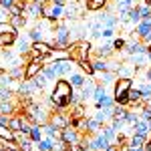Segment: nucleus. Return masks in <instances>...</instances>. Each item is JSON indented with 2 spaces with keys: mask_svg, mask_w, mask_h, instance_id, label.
<instances>
[{
  "mask_svg": "<svg viewBox=\"0 0 151 151\" xmlns=\"http://www.w3.org/2000/svg\"><path fill=\"white\" fill-rule=\"evenodd\" d=\"M73 93H75L73 85L67 81V77H63L52 85V91L48 93V103L57 111H67L73 105Z\"/></svg>",
  "mask_w": 151,
  "mask_h": 151,
  "instance_id": "f257e3e1",
  "label": "nucleus"
},
{
  "mask_svg": "<svg viewBox=\"0 0 151 151\" xmlns=\"http://www.w3.org/2000/svg\"><path fill=\"white\" fill-rule=\"evenodd\" d=\"M24 117L32 123V125H47L50 119V103L48 101H30V103L22 105Z\"/></svg>",
  "mask_w": 151,
  "mask_h": 151,
  "instance_id": "f03ea898",
  "label": "nucleus"
},
{
  "mask_svg": "<svg viewBox=\"0 0 151 151\" xmlns=\"http://www.w3.org/2000/svg\"><path fill=\"white\" fill-rule=\"evenodd\" d=\"M73 42V32H70V22L69 20H58L55 24V47L57 48H69Z\"/></svg>",
  "mask_w": 151,
  "mask_h": 151,
  "instance_id": "7ed1b4c3",
  "label": "nucleus"
},
{
  "mask_svg": "<svg viewBox=\"0 0 151 151\" xmlns=\"http://www.w3.org/2000/svg\"><path fill=\"white\" fill-rule=\"evenodd\" d=\"M131 87H133V79H117V83L113 85V99H115V105L127 107Z\"/></svg>",
  "mask_w": 151,
  "mask_h": 151,
  "instance_id": "20e7f679",
  "label": "nucleus"
},
{
  "mask_svg": "<svg viewBox=\"0 0 151 151\" xmlns=\"http://www.w3.org/2000/svg\"><path fill=\"white\" fill-rule=\"evenodd\" d=\"M69 55L73 60H87V58L91 57V52H93V42L91 40H73L69 45Z\"/></svg>",
  "mask_w": 151,
  "mask_h": 151,
  "instance_id": "39448f33",
  "label": "nucleus"
},
{
  "mask_svg": "<svg viewBox=\"0 0 151 151\" xmlns=\"http://www.w3.org/2000/svg\"><path fill=\"white\" fill-rule=\"evenodd\" d=\"M30 47H32V40L28 38V32H18L16 35V40H14V50L18 57H28L30 55Z\"/></svg>",
  "mask_w": 151,
  "mask_h": 151,
  "instance_id": "423d86ee",
  "label": "nucleus"
},
{
  "mask_svg": "<svg viewBox=\"0 0 151 151\" xmlns=\"http://www.w3.org/2000/svg\"><path fill=\"white\" fill-rule=\"evenodd\" d=\"M24 14H26L28 20H40V18H45V4L35 2V0H28L24 4Z\"/></svg>",
  "mask_w": 151,
  "mask_h": 151,
  "instance_id": "0eeeda50",
  "label": "nucleus"
},
{
  "mask_svg": "<svg viewBox=\"0 0 151 151\" xmlns=\"http://www.w3.org/2000/svg\"><path fill=\"white\" fill-rule=\"evenodd\" d=\"M97 20L103 24V28H117L119 26V18H117L115 10H109V8H105V10H101L99 14H97Z\"/></svg>",
  "mask_w": 151,
  "mask_h": 151,
  "instance_id": "6e6552de",
  "label": "nucleus"
},
{
  "mask_svg": "<svg viewBox=\"0 0 151 151\" xmlns=\"http://www.w3.org/2000/svg\"><path fill=\"white\" fill-rule=\"evenodd\" d=\"M50 65L55 67V70L58 73V77L63 79V77H69L70 73L75 70L77 60H73V58H63V60H55V63H50Z\"/></svg>",
  "mask_w": 151,
  "mask_h": 151,
  "instance_id": "1a4fd4ad",
  "label": "nucleus"
},
{
  "mask_svg": "<svg viewBox=\"0 0 151 151\" xmlns=\"http://www.w3.org/2000/svg\"><path fill=\"white\" fill-rule=\"evenodd\" d=\"M42 69H45V65L40 58H28V63L24 65V81H32Z\"/></svg>",
  "mask_w": 151,
  "mask_h": 151,
  "instance_id": "9d476101",
  "label": "nucleus"
},
{
  "mask_svg": "<svg viewBox=\"0 0 151 151\" xmlns=\"http://www.w3.org/2000/svg\"><path fill=\"white\" fill-rule=\"evenodd\" d=\"M60 139L65 141L67 145H77V143H81L83 133L79 131V129H75L73 125H69V127L60 129Z\"/></svg>",
  "mask_w": 151,
  "mask_h": 151,
  "instance_id": "9b49d317",
  "label": "nucleus"
},
{
  "mask_svg": "<svg viewBox=\"0 0 151 151\" xmlns=\"http://www.w3.org/2000/svg\"><path fill=\"white\" fill-rule=\"evenodd\" d=\"M52 48H55V47H52L50 42H47V40H38V42H32L28 58H40V57H45V55H48Z\"/></svg>",
  "mask_w": 151,
  "mask_h": 151,
  "instance_id": "f8f14e48",
  "label": "nucleus"
},
{
  "mask_svg": "<svg viewBox=\"0 0 151 151\" xmlns=\"http://www.w3.org/2000/svg\"><path fill=\"white\" fill-rule=\"evenodd\" d=\"M89 135V133H87ZM89 141H91V149L93 151H107V147L111 145V141L105 137L101 131H97L93 135H89Z\"/></svg>",
  "mask_w": 151,
  "mask_h": 151,
  "instance_id": "ddd939ff",
  "label": "nucleus"
},
{
  "mask_svg": "<svg viewBox=\"0 0 151 151\" xmlns=\"http://www.w3.org/2000/svg\"><path fill=\"white\" fill-rule=\"evenodd\" d=\"M93 50H95V57H97V58H111L113 55H115V48H113V40L101 42V45L93 47Z\"/></svg>",
  "mask_w": 151,
  "mask_h": 151,
  "instance_id": "4468645a",
  "label": "nucleus"
},
{
  "mask_svg": "<svg viewBox=\"0 0 151 151\" xmlns=\"http://www.w3.org/2000/svg\"><path fill=\"white\" fill-rule=\"evenodd\" d=\"M135 75H137L135 65H131L129 60H121V65H119V69H117V77H119V79H133Z\"/></svg>",
  "mask_w": 151,
  "mask_h": 151,
  "instance_id": "2eb2a0df",
  "label": "nucleus"
},
{
  "mask_svg": "<svg viewBox=\"0 0 151 151\" xmlns=\"http://www.w3.org/2000/svg\"><path fill=\"white\" fill-rule=\"evenodd\" d=\"M87 75L83 73V70H73L69 77H67V81L73 85V89H77V91H81L83 87H85V83H87Z\"/></svg>",
  "mask_w": 151,
  "mask_h": 151,
  "instance_id": "dca6fc26",
  "label": "nucleus"
},
{
  "mask_svg": "<svg viewBox=\"0 0 151 151\" xmlns=\"http://www.w3.org/2000/svg\"><path fill=\"white\" fill-rule=\"evenodd\" d=\"M48 123H52L55 127L58 129H65V127H69L70 125V119L63 111H58V113H50V119H48Z\"/></svg>",
  "mask_w": 151,
  "mask_h": 151,
  "instance_id": "f3484780",
  "label": "nucleus"
},
{
  "mask_svg": "<svg viewBox=\"0 0 151 151\" xmlns=\"http://www.w3.org/2000/svg\"><path fill=\"white\" fill-rule=\"evenodd\" d=\"M95 87H97V83L89 77L87 83H85V87L81 89V99L83 103H89V101H93V95H95Z\"/></svg>",
  "mask_w": 151,
  "mask_h": 151,
  "instance_id": "a211bd4d",
  "label": "nucleus"
},
{
  "mask_svg": "<svg viewBox=\"0 0 151 151\" xmlns=\"http://www.w3.org/2000/svg\"><path fill=\"white\" fill-rule=\"evenodd\" d=\"M18 85H20V83L16 81V79H12L8 73H2V75H0V87H2V89H8V91H18Z\"/></svg>",
  "mask_w": 151,
  "mask_h": 151,
  "instance_id": "6ab92c4d",
  "label": "nucleus"
},
{
  "mask_svg": "<svg viewBox=\"0 0 151 151\" xmlns=\"http://www.w3.org/2000/svg\"><path fill=\"white\" fill-rule=\"evenodd\" d=\"M111 0H85V8L89 12H101L109 6Z\"/></svg>",
  "mask_w": 151,
  "mask_h": 151,
  "instance_id": "aec40b11",
  "label": "nucleus"
},
{
  "mask_svg": "<svg viewBox=\"0 0 151 151\" xmlns=\"http://www.w3.org/2000/svg\"><path fill=\"white\" fill-rule=\"evenodd\" d=\"M131 129H133V133H135V135H143V137H149V135H151L149 121H143V119H139V121H137Z\"/></svg>",
  "mask_w": 151,
  "mask_h": 151,
  "instance_id": "412c9836",
  "label": "nucleus"
},
{
  "mask_svg": "<svg viewBox=\"0 0 151 151\" xmlns=\"http://www.w3.org/2000/svg\"><path fill=\"white\" fill-rule=\"evenodd\" d=\"M93 117L101 125H107V123H111V119H113V109H97V113H95Z\"/></svg>",
  "mask_w": 151,
  "mask_h": 151,
  "instance_id": "4be33fe9",
  "label": "nucleus"
},
{
  "mask_svg": "<svg viewBox=\"0 0 151 151\" xmlns=\"http://www.w3.org/2000/svg\"><path fill=\"white\" fill-rule=\"evenodd\" d=\"M149 139V137H143V135H131L127 141V145L125 147H129V149H141V147H145V141Z\"/></svg>",
  "mask_w": 151,
  "mask_h": 151,
  "instance_id": "5701e85b",
  "label": "nucleus"
},
{
  "mask_svg": "<svg viewBox=\"0 0 151 151\" xmlns=\"http://www.w3.org/2000/svg\"><path fill=\"white\" fill-rule=\"evenodd\" d=\"M97 75H99V79H101L99 83H103L105 87H113V85L117 83V79H119L115 70H107V73H97Z\"/></svg>",
  "mask_w": 151,
  "mask_h": 151,
  "instance_id": "b1692460",
  "label": "nucleus"
},
{
  "mask_svg": "<svg viewBox=\"0 0 151 151\" xmlns=\"http://www.w3.org/2000/svg\"><path fill=\"white\" fill-rule=\"evenodd\" d=\"M101 123L95 119V117H87V121H85V133H89V135H93L97 131H101Z\"/></svg>",
  "mask_w": 151,
  "mask_h": 151,
  "instance_id": "393cba45",
  "label": "nucleus"
},
{
  "mask_svg": "<svg viewBox=\"0 0 151 151\" xmlns=\"http://www.w3.org/2000/svg\"><path fill=\"white\" fill-rule=\"evenodd\" d=\"M91 63H93L95 75H97V73H107V70H109V58H97L95 57Z\"/></svg>",
  "mask_w": 151,
  "mask_h": 151,
  "instance_id": "a878e982",
  "label": "nucleus"
},
{
  "mask_svg": "<svg viewBox=\"0 0 151 151\" xmlns=\"http://www.w3.org/2000/svg\"><path fill=\"white\" fill-rule=\"evenodd\" d=\"M113 107H115V99L109 97V95H105L99 101H95V109H113Z\"/></svg>",
  "mask_w": 151,
  "mask_h": 151,
  "instance_id": "bb28decb",
  "label": "nucleus"
},
{
  "mask_svg": "<svg viewBox=\"0 0 151 151\" xmlns=\"http://www.w3.org/2000/svg\"><path fill=\"white\" fill-rule=\"evenodd\" d=\"M101 133H103L105 137H107V139L111 141V145H115V143H117V135H119V133H117V131H115V129H113V127H111L109 123L101 127Z\"/></svg>",
  "mask_w": 151,
  "mask_h": 151,
  "instance_id": "cd10ccee",
  "label": "nucleus"
},
{
  "mask_svg": "<svg viewBox=\"0 0 151 151\" xmlns=\"http://www.w3.org/2000/svg\"><path fill=\"white\" fill-rule=\"evenodd\" d=\"M28 137L35 141V143H38V141L45 137V129H42V125H32V127H30V133H28Z\"/></svg>",
  "mask_w": 151,
  "mask_h": 151,
  "instance_id": "c85d7f7f",
  "label": "nucleus"
},
{
  "mask_svg": "<svg viewBox=\"0 0 151 151\" xmlns=\"http://www.w3.org/2000/svg\"><path fill=\"white\" fill-rule=\"evenodd\" d=\"M42 129H45V137H50V139H58V137H60V129L55 127L52 123L42 125Z\"/></svg>",
  "mask_w": 151,
  "mask_h": 151,
  "instance_id": "c756f323",
  "label": "nucleus"
},
{
  "mask_svg": "<svg viewBox=\"0 0 151 151\" xmlns=\"http://www.w3.org/2000/svg\"><path fill=\"white\" fill-rule=\"evenodd\" d=\"M127 18H129V24H131V26H137V24L141 22V12H139V6H133V8L129 10Z\"/></svg>",
  "mask_w": 151,
  "mask_h": 151,
  "instance_id": "7c9ffc66",
  "label": "nucleus"
},
{
  "mask_svg": "<svg viewBox=\"0 0 151 151\" xmlns=\"http://www.w3.org/2000/svg\"><path fill=\"white\" fill-rule=\"evenodd\" d=\"M42 75H45V77H47L50 83H57L58 79H60V77H58V73L55 70V67H52V65H45V69H42Z\"/></svg>",
  "mask_w": 151,
  "mask_h": 151,
  "instance_id": "2f4dec72",
  "label": "nucleus"
},
{
  "mask_svg": "<svg viewBox=\"0 0 151 151\" xmlns=\"http://www.w3.org/2000/svg\"><path fill=\"white\" fill-rule=\"evenodd\" d=\"M10 22H12V26H14L16 30H22L24 26L28 24V18H26V14H20V16H12Z\"/></svg>",
  "mask_w": 151,
  "mask_h": 151,
  "instance_id": "473e14b6",
  "label": "nucleus"
},
{
  "mask_svg": "<svg viewBox=\"0 0 151 151\" xmlns=\"http://www.w3.org/2000/svg\"><path fill=\"white\" fill-rule=\"evenodd\" d=\"M77 65H79V69H81L83 73L87 75V77H93V75H95V70H93V63H91V58H87V60H79Z\"/></svg>",
  "mask_w": 151,
  "mask_h": 151,
  "instance_id": "72a5a7b5",
  "label": "nucleus"
},
{
  "mask_svg": "<svg viewBox=\"0 0 151 151\" xmlns=\"http://www.w3.org/2000/svg\"><path fill=\"white\" fill-rule=\"evenodd\" d=\"M52 145H55V139H50V137H42L36 143L38 151H52Z\"/></svg>",
  "mask_w": 151,
  "mask_h": 151,
  "instance_id": "f704fd0d",
  "label": "nucleus"
},
{
  "mask_svg": "<svg viewBox=\"0 0 151 151\" xmlns=\"http://www.w3.org/2000/svg\"><path fill=\"white\" fill-rule=\"evenodd\" d=\"M4 35H18V30L12 26V22L8 20V22H0V36Z\"/></svg>",
  "mask_w": 151,
  "mask_h": 151,
  "instance_id": "c9c22d12",
  "label": "nucleus"
},
{
  "mask_svg": "<svg viewBox=\"0 0 151 151\" xmlns=\"http://www.w3.org/2000/svg\"><path fill=\"white\" fill-rule=\"evenodd\" d=\"M127 45V38H113V48H115V52H121L123 48Z\"/></svg>",
  "mask_w": 151,
  "mask_h": 151,
  "instance_id": "e433bc0d",
  "label": "nucleus"
},
{
  "mask_svg": "<svg viewBox=\"0 0 151 151\" xmlns=\"http://www.w3.org/2000/svg\"><path fill=\"white\" fill-rule=\"evenodd\" d=\"M137 6H139V12H141V20H143V18H149V16H151V6L143 4V2H139Z\"/></svg>",
  "mask_w": 151,
  "mask_h": 151,
  "instance_id": "4c0bfd02",
  "label": "nucleus"
},
{
  "mask_svg": "<svg viewBox=\"0 0 151 151\" xmlns=\"http://www.w3.org/2000/svg\"><path fill=\"white\" fill-rule=\"evenodd\" d=\"M137 75H141V77L151 85V65H149V67H145L143 70H137Z\"/></svg>",
  "mask_w": 151,
  "mask_h": 151,
  "instance_id": "58836bf2",
  "label": "nucleus"
},
{
  "mask_svg": "<svg viewBox=\"0 0 151 151\" xmlns=\"http://www.w3.org/2000/svg\"><path fill=\"white\" fill-rule=\"evenodd\" d=\"M113 36H115V28H103L101 38H105V40H113Z\"/></svg>",
  "mask_w": 151,
  "mask_h": 151,
  "instance_id": "ea45409f",
  "label": "nucleus"
},
{
  "mask_svg": "<svg viewBox=\"0 0 151 151\" xmlns=\"http://www.w3.org/2000/svg\"><path fill=\"white\" fill-rule=\"evenodd\" d=\"M0 125H2V127H8V125H10V115L0 113Z\"/></svg>",
  "mask_w": 151,
  "mask_h": 151,
  "instance_id": "a19ab883",
  "label": "nucleus"
},
{
  "mask_svg": "<svg viewBox=\"0 0 151 151\" xmlns=\"http://www.w3.org/2000/svg\"><path fill=\"white\" fill-rule=\"evenodd\" d=\"M52 4H57V6H67L69 4V0H50Z\"/></svg>",
  "mask_w": 151,
  "mask_h": 151,
  "instance_id": "79ce46f5",
  "label": "nucleus"
},
{
  "mask_svg": "<svg viewBox=\"0 0 151 151\" xmlns=\"http://www.w3.org/2000/svg\"><path fill=\"white\" fill-rule=\"evenodd\" d=\"M107 151H121V147H119V145H109Z\"/></svg>",
  "mask_w": 151,
  "mask_h": 151,
  "instance_id": "37998d69",
  "label": "nucleus"
},
{
  "mask_svg": "<svg viewBox=\"0 0 151 151\" xmlns=\"http://www.w3.org/2000/svg\"><path fill=\"white\" fill-rule=\"evenodd\" d=\"M145 151H151V135H149V139L145 141Z\"/></svg>",
  "mask_w": 151,
  "mask_h": 151,
  "instance_id": "c03bdc74",
  "label": "nucleus"
},
{
  "mask_svg": "<svg viewBox=\"0 0 151 151\" xmlns=\"http://www.w3.org/2000/svg\"><path fill=\"white\" fill-rule=\"evenodd\" d=\"M35 2H40V4H47V2H50V0H35Z\"/></svg>",
  "mask_w": 151,
  "mask_h": 151,
  "instance_id": "a18cd8bd",
  "label": "nucleus"
},
{
  "mask_svg": "<svg viewBox=\"0 0 151 151\" xmlns=\"http://www.w3.org/2000/svg\"><path fill=\"white\" fill-rule=\"evenodd\" d=\"M113 2H117V0H113Z\"/></svg>",
  "mask_w": 151,
  "mask_h": 151,
  "instance_id": "49530a36",
  "label": "nucleus"
}]
</instances>
